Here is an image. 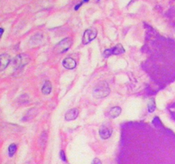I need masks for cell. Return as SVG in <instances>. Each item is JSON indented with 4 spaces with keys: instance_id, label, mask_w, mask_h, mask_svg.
<instances>
[{
    "instance_id": "obj_10",
    "label": "cell",
    "mask_w": 175,
    "mask_h": 164,
    "mask_svg": "<svg viewBox=\"0 0 175 164\" xmlns=\"http://www.w3.org/2000/svg\"><path fill=\"white\" fill-rule=\"evenodd\" d=\"M120 113H121V108L119 106H116V107H114L110 109V112H109V115H110V118L115 119L120 115Z\"/></svg>"
},
{
    "instance_id": "obj_6",
    "label": "cell",
    "mask_w": 175,
    "mask_h": 164,
    "mask_svg": "<svg viewBox=\"0 0 175 164\" xmlns=\"http://www.w3.org/2000/svg\"><path fill=\"white\" fill-rule=\"evenodd\" d=\"M112 128L109 127V126H102L100 130H99V135H100L101 139H110L112 135Z\"/></svg>"
},
{
    "instance_id": "obj_15",
    "label": "cell",
    "mask_w": 175,
    "mask_h": 164,
    "mask_svg": "<svg viewBox=\"0 0 175 164\" xmlns=\"http://www.w3.org/2000/svg\"><path fill=\"white\" fill-rule=\"evenodd\" d=\"M155 109V99L154 98H150L149 103H148V111L150 113H152L154 112Z\"/></svg>"
},
{
    "instance_id": "obj_2",
    "label": "cell",
    "mask_w": 175,
    "mask_h": 164,
    "mask_svg": "<svg viewBox=\"0 0 175 164\" xmlns=\"http://www.w3.org/2000/svg\"><path fill=\"white\" fill-rule=\"evenodd\" d=\"M72 44H73L72 39H70V38H65V39H63L57 45H56L55 48H54L55 52L56 54L64 53L67 50H69Z\"/></svg>"
},
{
    "instance_id": "obj_18",
    "label": "cell",
    "mask_w": 175,
    "mask_h": 164,
    "mask_svg": "<svg viewBox=\"0 0 175 164\" xmlns=\"http://www.w3.org/2000/svg\"><path fill=\"white\" fill-rule=\"evenodd\" d=\"M91 164H103L102 161L99 158H94L93 161L91 162Z\"/></svg>"
},
{
    "instance_id": "obj_14",
    "label": "cell",
    "mask_w": 175,
    "mask_h": 164,
    "mask_svg": "<svg viewBox=\"0 0 175 164\" xmlns=\"http://www.w3.org/2000/svg\"><path fill=\"white\" fill-rule=\"evenodd\" d=\"M16 150H17V146H16V144H10V146H9V148H8V154H9V156H10V157H12V156L15 154Z\"/></svg>"
},
{
    "instance_id": "obj_3",
    "label": "cell",
    "mask_w": 175,
    "mask_h": 164,
    "mask_svg": "<svg viewBox=\"0 0 175 164\" xmlns=\"http://www.w3.org/2000/svg\"><path fill=\"white\" fill-rule=\"evenodd\" d=\"M30 62V57L27 54H19L13 60V66L15 69H21Z\"/></svg>"
},
{
    "instance_id": "obj_19",
    "label": "cell",
    "mask_w": 175,
    "mask_h": 164,
    "mask_svg": "<svg viewBox=\"0 0 175 164\" xmlns=\"http://www.w3.org/2000/svg\"><path fill=\"white\" fill-rule=\"evenodd\" d=\"M4 33H5V29H4L3 27H0V39L2 38V36L4 34Z\"/></svg>"
},
{
    "instance_id": "obj_17",
    "label": "cell",
    "mask_w": 175,
    "mask_h": 164,
    "mask_svg": "<svg viewBox=\"0 0 175 164\" xmlns=\"http://www.w3.org/2000/svg\"><path fill=\"white\" fill-rule=\"evenodd\" d=\"M60 156H61V159L62 160L63 162H66V161H67V159H66L65 153H64V151H63V150H61L60 151Z\"/></svg>"
},
{
    "instance_id": "obj_21",
    "label": "cell",
    "mask_w": 175,
    "mask_h": 164,
    "mask_svg": "<svg viewBox=\"0 0 175 164\" xmlns=\"http://www.w3.org/2000/svg\"><path fill=\"white\" fill-rule=\"evenodd\" d=\"M86 2H89V0H83V3H86Z\"/></svg>"
},
{
    "instance_id": "obj_7",
    "label": "cell",
    "mask_w": 175,
    "mask_h": 164,
    "mask_svg": "<svg viewBox=\"0 0 175 164\" xmlns=\"http://www.w3.org/2000/svg\"><path fill=\"white\" fill-rule=\"evenodd\" d=\"M10 63V56L8 54L0 55V72L5 70Z\"/></svg>"
},
{
    "instance_id": "obj_16",
    "label": "cell",
    "mask_w": 175,
    "mask_h": 164,
    "mask_svg": "<svg viewBox=\"0 0 175 164\" xmlns=\"http://www.w3.org/2000/svg\"><path fill=\"white\" fill-rule=\"evenodd\" d=\"M42 40V34H37L36 35H34L33 38H32V40H31V42L32 43H33V45H37V44H39L40 43V41Z\"/></svg>"
},
{
    "instance_id": "obj_12",
    "label": "cell",
    "mask_w": 175,
    "mask_h": 164,
    "mask_svg": "<svg viewBox=\"0 0 175 164\" xmlns=\"http://www.w3.org/2000/svg\"><path fill=\"white\" fill-rule=\"evenodd\" d=\"M35 111H37V109H31L27 113V114L25 115V117L23 118V120L24 121H28V120L32 119V118H34L35 115L38 114V112H35Z\"/></svg>"
},
{
    "instance_id": "obj_20",
    "label": "cell",
    "mask_w": 175,
    "mask_h": 164,
    "mask_svg": "<svg viewBox=\"0 0 175 164\" xmlns=\"http://www.w3.org/2000/svg\"><path fill=\"white\" fill-rule=\"evenodd\" d=\"M82 4H83V2H82V3H80V4H79V5H76V6H75V10H79V9H80V6H81V5H82Z\"/></svg>"
},
{
    "instance_id": "obj_9",
    "label": "cell",
    "mask_w": 175,
    "mask_h": 164,
    "mask_svg": "<svg viewBox=\"0 0 175 164\" xmlns=\"http://www.w3.org/2000/svg\"><path fill=\"white\" fill-rule=\"evenodd\" d=\"M79 115V110L78 109H71L68 111H67L65 114V120L68 121H73L77 118Z\"/></svg>"
},
{
    "instance_id": "obj_4",
    "label": "cell",
    "mask_w": 175,
    "mask_h": 164,
    "mask_svg": "<svg viewBox=\"0 0 175 164\" xmlns=\"http://www.w3.org/2000/svg\"><path fill=\"white\" fill-rule=\"evenodd\" d=\"M97 35V31L96 28H89L86 29L84 32L83 38H82V43L84 45H87L88 43L91 42L93 40H95Z\"/></svg>"
},
{
    "instance_id": "obj_13",
    "label": "cell",
    "mask_w": 175,
    "mask_h": 164,
    "mask_svg": "<svg viewBox=\"0 0 175 164\" xmlns=\"http://www.w3.org/2000/svg\"><path fill=\"white\" fill-rule=\"evenodd\" d=\"M47 133L46 132H43L41 135H40V146L42 148H45L46 143H47Z\"/></svg>"
},
{
    "instance_id": "obj_11",
    "label": "cell",
    "mask_w": 175,
    "mask_h": 164,
    "mask_svg": "<svg viewBox=\"0 0 175 164\" xmlns=\"http://www.w3.org/2000/svg\"><path fill=\"white\" fill-rule=\"evenodd\" d=\"M51 90H52V85L50 83V81L47 80L45 81L44 85L42 86V93L44 95H49L51 92Z\"/></svg>"
},
{
    "instance_id": "obj_8",
    "label": "cell",
    "mask_w": 175,
    "mask_h": 164,
    "mask_svg": "<svg viewBox=\"0 0 175 164\" xmlns=\"http://www.w3.org/2000/svg\"><path fill=\"white\" fill-rule=\"evenodd\" d=\"M62 66L67 69H74L76 67V61L72 57H67L62 61Z\"/></svg>"
},
{
    "instance_id": "obj_1",
    "label": "cell",
    "mask_w": 175,
    "mask_h": 164,
    "mask_svg": "<svg viewBox=\"0 0 175 164\" xmlns=\"http://www.w3.org/2000/svg\"><path fill=\"white\" fill-rule=\"evenodd\" d=\"M110 89L106 82H101L97 85L93 90V95L97 98H103L110 94Z\"/></svg>"
},
{
    "instance_id": "obj_5",
    "label": "cell",
    "mask_w": 175,
    "mask_h": 164,
    "mask_svg": "<svg viewBox=\"0 0 175 164\" xmlns=\"http://www.w3.org/2000/svg\"><path fill=\"white\" fill-rule=\"evenodd\" d=\"M125 52V49L120 44H118L117 45H115V47L111 48V49H108V50H104L103 55L105 57H109L112 55H120Z\"/></svg>"
}]
</instances>
